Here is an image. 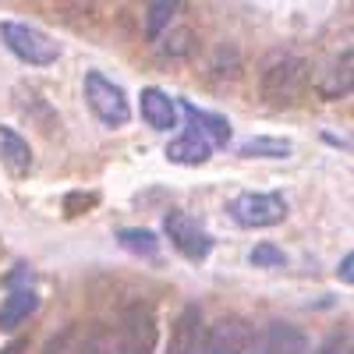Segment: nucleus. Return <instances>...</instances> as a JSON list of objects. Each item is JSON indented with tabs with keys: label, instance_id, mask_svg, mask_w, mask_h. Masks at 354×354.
Returning a JSON list of instances; mask_svg holds the SVG:
<instances>
[{
	"label": "nucleus",
	"instance_id": "f257e3e1",
	"mask_svg": "<svg viewBox=\"0 0 354 354\" xmlns=\"http://www.w3.org/2000/svg\"><path fill=\"white\" fill-rule=\"evenodd\" d=\"M308 61L301 57H277V61L266 64L262 78H259V93L266 100V106L273 110H287V106H298L305 88H308Z\"/></svg>",
	"mask_w": 354,
	"mask_h": 354
},
{
	"label": "nucleus",
	"instance_id": "f03ea898",
	"mask_svg": "<svg viewBox=\"0 0 354 354\" xmlns=\"http://www.w3.org/2000/svg\"><path fill=\"white\" fill-rule=\"evenodd\" d=\"M85 103L106 128H124L131 121V106L124 100V88L113 85L106 75L88 71L85 75Z\"/></svg>",
	"mask_w": 354,
	"mask_h": 354
},
{
	"label": "nucleus",
	"instance_id": "7ed1b4c3",
	"mask_svg": "<svg viewBox=\"0 0 354 354\" xmlns=\"http://www.w3.org/2000/svg\"><path fill=\"white\" fill-rule=\"evenodd\" d=\"M0 36H4L8 50L18 57V61L32 64V68L53 64L57 53H61L46 32H39V28H32V25H21V21H4V25H0Z\"/></svg>",
	"mask_w": 354,
	"mask_h": 354
},
{
	"label": "nucleus",
	"instance_id": "20e7f679",
	"mask_svg": "<svg viewBox=\"0 0 354 354\" xmlns=\"http://www.w3.org/2000/svg\"><path fill=\"white\" fill-rule=\"evenodd\" d=\"M156 347V315L149 305H131L117 326L113 354H153Z\"/></svg>",
	"mask_w": 354,
	"mask_h": 354
},
{
	"label": "nucleus",
	"instance_id": "39448f33",
	"mask_svg": "<svg viewBox=\"0 0 354 354\" xmlns=\"http://www.w3.org/2000/svg\"><path fill=\"white\" fill-rule=\"evenodd\" d=\"M230 216L241 227H273L287 216V202L277 192H245L230 202Z\"/></svg>",
	"mask_w": 354,
	"mask_h": 354
},
{
	"label": "nucleus",
	"instance_id": "423d86ee",
	"mask_svg": "<svg viewBox=\"0 0 354 354\" xmlns=\"http://www.w3.org/2000/svg\"><path fill=\"white\" fill-rule=\"evenodd\" d=\"M252 344V326L241 315H223L205 330L202 344L195 347V354H245Z\"/></svg>",
	"mask_w": 354,
	"mask_h": 354
},
{
	"label": "nucleus",
	"instance_id": "0eeeda50",
	"mask_svg": "<svg viewBox=\"0 0 354 354\" xmlns=\"http://www.w3.org/2000/svg\"><path fill=\"white\" fill-rule=\"evenodd\" d=\"M163 227H167V234H170L174 248L181 252L185 259L202 262L205 255L213 252V238H209V234H205V230H202L192 216H185V213H167Z\"/></svg>",
	"mask_w": 354,
	"mask_h": 354
},
{
	"label": "nucleus",
	"instance_id": "6e6552de",
	"mask_svg": "<svg viewBox=\"0 0 354 354\" xmlns=\"http://www.w3.org/2000/svg\"><path fill=\"white\" fill-rule=\"evenodd\" d=\"M142 117L149 128L170 131V128H177V103L163 88H142Z\"/></svg>",
	"mask_w": 354,
	"mask_h": 354
},
{
	"label": "nucleus",
	"instance_id": "1a4fd4ad",
	"mask_svg": "<svg viewBox=\"0 0 354 354\" xmlns=\"http://www.w3.org/2000/svg\"><path fill=\"white\" fill-rule=\"evenodd\" d=\"M198 326H202V312L195 305H188L177 322L170 326V340H167V354H195L198 347Z\"/></svg>",
	"mask_w": 354,
	"mask_h": 354
},
{
	"label": "nucleus",
	"instance_id": "9d476101",
	"mask_svg": "<svg viewBox=\"0 0 354 354\" xmlns=\"http://www.w3.org/2000/svg\"><path fill=\"white\" fill-rule=\"evenodd\" d=\"M209 153H213V142L205 138L195 124L177 138V142H170V149H167V156L174 160V163H185V167H198V163H205L209 160Z\"/></svg>",
	"mask_w": 354,
	"mask_h": 354
},
{
	"label": "nucleus",
	"instance_id": "9b49d317",
	"mask_svg": "<svg viewBox=\"0 0 354 354\" xmlns=\"http://www.w3.org/2000/svg\"><path fill=\"white\" fill-rule=\"evenodd\" d=\"M262 354H308V337L290 322H273L262 337Z\"/></svg>",
	"mask_w": 354,
	"mask_h": 354
},
{
	"label": "nucleus",
	"instance_id": "f8f14e48",
	"mask_svg": "<svg viewBox=\"0 0 354 354\" xmlns=\"http://www.w3.org/2000/svg\"><path fill=\"white\" fill-rule=\"evenodd\" d=\"M36 305H39L36 290H28V287L11 290L8 298H4V305H0V330H15V326H21V322L36 312Z\"/></svg>",
	"mask_w": 354,
	"mask_h": 354
},
{
	"label": "nucleus",
	"instance_id": "ddd939ff",
	"mask_svg": "<svg viewBox=\"0 0 354 354\" xmlns=\"http://www.w3.org/2000/svg\"><path fill=\"white\" fill-rule=\"evenodd\" d=\"M0 156H4V163L15 170V174H25L28 167H32V149H28V142L0 124Z\"/></svg>",
	"mask_w": 354,
	"mask_h": 354
},
{
	"label": "nucleus",
	"instance_id": "4468645a",
	"mask_svg": "<svg viewBox=\"0 0 354 354\" xmlns=\"http://www.w3.org/2000/svg\"><path fill=\"white\" fill-rule=\"evenodd\" d=\"M181 110L188 113V121H192V124H195L205 138H209L213 145H223V142L230 138V124L223 121V117H216V113H205V110H198V106H195V103H188V100L181 103Z\"/></svg>",
	"mask_w": 354,
	"mask_h": 354
},
{
	"label": "nucleus",
	"instance_id": "2eb2a0df",
	"mask_svg": "<svg viewBox=\"0 0 354 354\" xmlns=\"http://www.w3.org/2000/svg\"><path fill=\"white\" fill-rule=\"evenodd\" d=\"M177 8H181V0H149V8H145V36L160 39V32L170 25Z\"/></svg>",
	"mask_w": 354,
	"mask_h": 354
},
{
	"label": "nucleus",
	"instance_id": "dca6fc26",
	"mask_svg": "<svg viewBox=\"0 0 354 354\" xmlns=\"http://www.w3.org/2000/svg\"><path fill=\"white\" fill-rule=\"evenodd\" d=\"M117 241H121V248H128L131 255H145V259H153L160 252V241H156V234L153 230H142V227H128L117 234Z\"/></svg>",
	"mask_w": 354,
	"mask_h": 354
},
{
	"label": "nucleus",
	"instance_id": "f3484780",
	"mask_svg": "<svg viewBox=\"0 0 354 354\" xmlns=\"http://www.w3.org/2000/svg\"><path fill=\"white\" fill-rule=\"evenodd\" d=\"M347 93H351V50L340 57V64L333 68L330 82L322 85V96H326V100H340V96H347Z\"/></svg>",
	"mask_w": 354,
	"mask_h": 354
},
{
	"label": "nucleus",
	"instance_id": "a211bd4d",
	"mask_svg": "<svg viewBox=\"0 0 354 354\" xmlns=\"http://www.w3.org/2000/svg\"><path fill=\"white\" fill-rule=\"evenodd\" d=\"M290 153V145L280 142V138H248L241 142V156H273V160H283Z\"/></svg>",
	"mask_w": 354,
	"mask_h": 354
},
{
	"label": "nucleus",
	"instance_id": "6ab92c4d",
	"mask_svg": "<svg viewBox=\"0 0 354 354\" xmlns=\"http://www.w3.org/2000/svg\"><path fill=\"white\" fill-rule=\"evenodd\" d=\"M252 262H255V266H266V270H270V266H283V262H287V255H283L277 245L262 241V245H255V252H252Z\"/></svg>",
	"mask_w": 354,
	"mask_h": 354
},
{
	"label": "nucleus",
	"instance_id": "aec40b11",
	"mask_svg": "<svg viewBox=\"0 0 354 354\" xmlns=\"http://www.w3.org/2000/svg\"><path fill=\"white\" fill-rule=\"evenodd\" d=\"M75 354H110V340H106V333H93V337H85V344H82Z\"/></svg>",
	"mask_w": 354,
	"mask_h": 354
},
{
	"label": "nucleus",
	"instance_id": "412c9836",
	"mask_svg": "<svg viewBox=\"0 0 354 354\" xmlns=\"http://www.w3.org/2000/svg\"><path fill=\"white\" fill-rule=\"evenodd\" d=\"M319 354H351V337L344 333V337H333V340H326L319 347Z\"/></svg>",
	"mask_w": 354,
	"mask_h": 354
},
{
	"label": "nucleus",
	"instance_id": "4be33fe9",
	"mask_svg": "<svg viewBox=\"0 0 354 354\" xmlns=\"http://www.w3.org/2000/svg\"><path fill=\"white\" fill-rule=\"evenodd\" d=\"M351 266H354V255H344V266H340V277H344V283H351V280H354Z\"/></svg>",
	"mask_w": 354,
	"mask_h": 354
},
{
	"label": "nucleus",
	"instance_id": "5701e85b",
	"mask_svg": "<svg viewBox=\"0 0 354 354\" xmlns=\"http://www.w3.org/2000/svg\"><path fill=\"white\" fill-rule=\"evenodd\" d=\"M25 347H28V340H15V344H11L8 351H0V354H21Z\"/></svg>",
	"mask_w": 354,
	"mask_h": 354
}]
</instances>
